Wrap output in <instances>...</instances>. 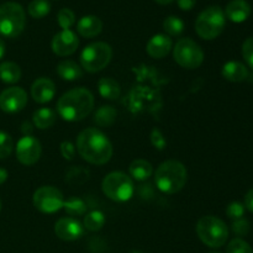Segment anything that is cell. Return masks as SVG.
I'll use <instances>...</instances> for the list:
<instances>
[{
  "mask_svg": "<svg viewBox=\"0 0 253 253\" xmlns=\"http://www.w3.org/2000/svg\"><path fill=\"white\" fill-rule=\"evenodd\" d=\"M26 14L24 7L15 1H7L0 6V35L9 39L17 37L25 29Z\"/></svg>",
  "mask_w": 253,
  "mask_h": 253,
  "instance_id": "8992f818",
  "label": "cell"
},
{
  "mask_svg": "<svg viewBox=\"0 0 253 253\" xmlns=\"http://www.w3.org/2000/svg\"><path fill=\"white\" fill-rule=\"evenodd\" d=\"M104 224H105V216H104L103 212L99 211V210H94V211L88 212L85 215L83 221V227L88 230V231L95 232L103 229Z\"/></svg>",
  "mask_w": 253,
  "mask_h": 253,
  "instance_id": "484cf974",
  "label": "cell"
},
{
  "mask_svg": "<svg viewBox=\"0 0 253 253\" xmlns=\"http://www.w3.org/2000/svg\"><path fill=\"white\" fill-rule=\"evenodd\" d=\"M79 46V40L72 30H62L52 40V51L59 57L73 54Z\"/></svg>",
  "mask_w": 253,
  "mask_h": 253,
  "instance_id": "4fadbf2b",
  "label": "cell"
},
{
  "mask_svg": "<svg viewBox=\"0 0 253 253\" xmlns=\"http://www.w3.org/2000/svg\"><path fill=\"white\" fill-rule=\"evenodd\" d=\"M27 104L26 91L19 86L7 88L0 94V109L5 113L15 114L21 111Z\"/></svg>",
  "mask_w": 253,
  "mask_h": 253,
  "instance_id": "7c38bea8",
  "label": "cell"
},
{
  "mask_svg": "<svg viewBox=\"0 0 253 253\" xmlns=\"http://www.w3.org/2000/svg\"><path fill=\"white\" fill-rule=\"evenodd\" d=\"M132 253H140V252H136V251H135V252H132Z\"/></svg>",
  "mask_w": 253,
  "mask_h": 253,
  "instance_id": "7dc6e473",
  "label": "cell"
},
{
  "mask_svg": "<svg viewBox=\"0 0 253 253\" xmlns=\"http://www.w3.org/2000/svg\"><path fill=\"white\" fill-rule=\"evenodd\" d=\"M128 170H130V174L133 179L143 182L152 175L153 167L148 161L135 160L128 167Z\"/></svg>",
  "mask_w": 253,
  "mask_h": 253,
  "instance_id": "44dd1931",
  "label": "cell"
},
{
  "mask_svg": "<svg viewBox=\"0 0 253 253\" xmlns=\"http://www.w3.org/2000/svg\"><path fill=\"white\" fill-rule=\"evenodd\" d=\"M173 58L183 68L195 69L204 62V52L192 39H182L173 48Z\"/></svg>",
  "mask_w": 253,
  "mask_h": 253,
  "instance_id": "9c48e42d",
  "label": "cell"
},
{
  "mask_svg": "<svg viewBox=\"0 0 253 253\" xmlns=\"http://www.w3.org/2000/svg\"><path fill=\"white\" fill-rule=\"evenodd\" d=\"M57 237L63 241H76L83 236L84 227L81 221L74 217H62L54 225Z\"/></svg>",
  "mask_w": 253,
  "mask_h": 253,
  "instance_id": "5bb4252c",
  "label": "cell"
},
{
  "mask_svg": "<svg viewBox=\"0 0 253 253\" xmlns=\"http://www.w3.org/2000/svg\"><path fill=\"white\" fill-rule=\"evenodd\" d=\"M64 197L62 192L51 185L39 188L34 194V205L44 214H52L63 208Z\"/></svg>",
  "mask_w": 253,
  "mask_h": 253,
  "instance_id": "30bf717a",
  "label": "cell"
},
{
  "mask_svg": "<svg viewBox=\"0 0 253 253\" xmlns=\"http://www.w3.org/2000/svg\"><path fill=\"white\" fill-rule=\"evenodd\" d=\"M22 132H24L25 136H31L32 132V125L30 123H24L22 124Z\"/></svg>",
  "mask_w": 253,
  "mask_h": 253,
  "instance_id": "60d3db41",
  "label": "cell"
},
{
  "mask_svg": "<svg viewBox=\"0 0 253 253\" xmlns=\"http://www.w3.org/2000/svg\"><path fill=\"white\" fill-rule=\"evenodd\" d=\"M103 192L109 199L114 202H127L133 194V182L127 174L123 172H111L104 178Z\"/></svg>",
  "mask_w": 253,
  "mask_h": 253,
  "instance_id": "ba28073f",
  "label": "cell"
},
{
  "mask_svg": "<svg viewBox=\"0 0 253 253\" xmlns=\"http://www.w3.org/2000/svg\"><path fill=\"white\" fill-rule=\"evenodd\" d=\"M226 253H253V250L245 240L237 237L229 242L226 247Z\"/></svg>",
  "mask_w": 253,
  "mask_h": 253,
  "instance_id": "d6a6232c",
  "label": "cell"
},
{
  "mask_svg": "<svg viewBox=\"0 0 253 253\" xmlns=\"http://www.w3.org/2000/svg\"><path fill=\"white\" fill-rule=\"evenodd\" d=\"M210 253H220V252H210Z\"/></svg>",
  "mask_w": 253,
  "mask_h": 253,
  "instance_id": "bcb514c9",
  "label": "cell"
},
{
  "mask_svg": "<svg viewBox=\"0 0 253 253\" xmlns=\"http://www.w3.org/2000/svg\"><path fill=\"white\" fill-rule=\"evenodd\" d=\"M227 217L232 220L241 219L245 215V205L240 202H232L226 208Z\"/></svg>",
  "mask_w": 253,
  "mask_h": 253,
  "instance_id": "836d02e7",
  "label": "cell"
},
{
  "mask_svg": "<svg viewBox=\"0 0 253 253\" xmlns=\"http://www.w3.org/2000/svg\"><path fill=\"white\" fill-rule=\"evenodd\" d=\"M63 209L66 210V212L68 215H71V217L74 216H81L86 212V205L81 198L72 197L69 199L64 200Z\"/></svg>",
  "mask_w": 253,
  "mask_h": 253,
  "instance_id": "4316f807",
  "label": "cell"
},
{
  "mask_svg": "<svg viewBox=\"0 0 253 253\" xmlns=\"http://www.w3.org/2000/svg\"><path fill=\"white\" fill-rule=\"evenodd\" d=\"M188 179L187 168L179 161L169 160L161 163L156 169L155 183L161 192L175 194L184 188Z\"/></svg>",
  "mask_w": 253,
  "mask_h": 253,
  "instance_id": "3957f363",
  "label": "cell"
},
{
  "mask_svg": "<svg viewBox=\"0 0 253 253\" xmlns=\"http://www.w3.org/2000/svg\"><path fill=\"white\" fill-rule=\"evenodd\" d=\"M226 24V16L220 6H209L202 11L195 21V31L203 40H214L221 35Z\"/></svg>",
  "mask_w": 253,
  "mask_h": 253,
  "instance_id": "5b68a950",
  "label": "cell"
},
{
  "mask_svg": "<svg viewBox=\"0 0 253 253\" xmlns=\"http://www.w3.org/2000/svg\"><path fill=\"white\" fill-rule=\"evenodd\" d=\"M113 49L105 42H94L88 44L81 54L82 68L89 73L100 72L110 63Z\"/></svg>",
  "mask_w": 253,
  "mask_h": 253,
  "instance_id": "52a82bcc",
  "label": "cell"
},
{
  "mask_svg": "<svg viewBox=\"0 0 253 253\" xmlns=\"http://www.w3.org/2000/svg\"><path fill=\"white\" fill-rule=\"evenodd\" d=\"M245 208L253 212V188L247 193L246 197H245Z\"/></svg>",
  "mask_w": 253,
  "mask_h": 253,
  "instance_id": "ab89813d",
  "label": "cell"
},
{
  "mask_svg": "<svg viewBox=\"0 0 253 253\" xmlns=\"http://www.w3.org/2000/svg\"><path fill=\"white\" fill-rule=\"evenodd\" d=\"M0 209H1V202H0Z\"/></svg>",
  "mask_w": 253,
  "mask_h": 253,
  "instance_id": "f6af8a7d",
  "label": "cell"
},
{
  "mask_svg": "<svg viewBox=\"0 0 253 253\" xmlns=\"http://www.w3.org/2000/svg\"><path fill=\"white\" fill-rule=\"evenodd\" d=\"M93 108V94L82 86L64 93L57 103V110L61 118L71 123L84 120L91 113Z\"/></svg>",
  "mask_w": 253,
  "mask_h": 253,
  "instance_id": "7a4b0ae2",
  "label": "cell"
},
{
  "mask_svg": "<svg viewBox=\"0 0 253 253\" xmlns=\"http://www.w3.org/2000/svg\"><path fill=\"white\" fill-rule=\"evenodd\" d=\"M61 153L64 160L72 161L74 158V156H76V147L69 141H64V142L61 143Z\"/></svg>",
  "mask_w": 253,
  "mask_h": 253,
  "instance_id": "74e56055",
  "label": "cell"
},
{
  "mask_svg": "<svg viewBox=\"0 0 253 253\" xmlns=\"http://www.w3.org/2000/svg\"><path fill=\"white\" fill-rule=\"evenodd\" d=\"M42 153L41 143L34 136H24L16 146V157L24 166H32L40 160Z\"/></svg>",
  "mask_w": 253,
  "mask_h": 253,
  "instance_id": "8fae6325",
  "label": "cell"
},
{
  "mask_svg": "<svg viewBox=\"0 0 253 253\" xmlns=\"http://www.w3.org/2000/svg\"><path fill=\"white\" fill-rule=\"evenodd\" d=\"M221 74L226 81L234 82V83H240V82H244L247 78L249 71H247L245 64L240 63V62L231 61L224 64Z\"/></svg>",
  "mask_w": 253,
  "mask_h": 253,
  "instance_id": "d6986e66",
  "label": "cell"
},
{
  "mask_svg": "<svg viewBox=\"0 0 253 253\" xmlns=\"http://www.w3.org/2000/svg\"><path fill=\"white\" fill-rule=\"evenodd\" d=\"M89 179V170L83 168L82 166L72 167L66 174V182L69 184H82Z\"/></svg>",
  "mask_w": 253,
  "mask_h": 253,
  "instance_id": "f1b7e54d",
  "label": "cell"
},
{
  "mask_svg": "<svg viewBox=\"0 0 253 253\" xmlns=\"http://www.w3.org/2000/svg\"><path fill=\"white\" fill-rule=\"evenodd\" d=\"M27 10L34 19H41V17H44L49 14L51 4L47 0H32L29 4Z\"/></svg>",
  "mask_w": 253,
  "mask_h": 253,
  "instance_id": "83f0119b",
  "label": "cell"
},
{
  "mask_svg": "<svg viewBox=\"0 0 253 253\" xmlns=\"http://www.w3.org/2000/svg\"><path fill=\"white\" fill-rule=\"evenodd\" d=\"M151 143L157 150H165L166 145H167V141H166L165 136H163V133L158 128H153L152 132H151Z\"/></svg>",
  "mask_w": 253,
  "mask_h": 253,
  "instance_id": "8d00e7d4",
  "label": "cell"
},
{
  "mask_svg": "<svg viewBox=\"0 0 253 253\" xmlns=\"http://www.w3.org/2000/svg\"><path fill=\"white\" fill-rule=\"evenodd\" d=\"M0 79L7 84L17 83L21 79V68L14 62H4L0 64Z\"/></svg>",
  "mask_w": 253,
  "mask_h": 253,
  "instance_id": "d4e9b609",
  "label": "cell"
},
{
  "mask_svg": "<svg viewBox=\"0 0 253 253\" xmlns=\"http://www.w3.org/2000/svg\"><path fill=\"white\" fill-rule=\"evenodd\" d=\"M101 30H103V22L98 16H94V15L82 17L77 24L78 34L86 39H93V37L98 36Z\"/></svg>",
  "mask_w": 253,
  "mask_h": 253,
  "instance_id": "ac0fdd59",
  "label": "cell"
},
{
  "mask_svg": "<svg viewBox=\"0 0 253 253\" xmlns=\"http://www.w3.org/2000/svg\"><path fill=\"white\" fill-rule=\"evenodd\" d=\"M231 230L237 236H246L250 232V222L246 219H244V217L234 220L231 225Z\"/></svg>",
  "mask_w": 253,
  "mask_h": 253,
  "instance_id": "e575fe53",
  "label": "cell"
},
{
  "mask_svg": "<svg viewBox=\"0 0 253 253\" xmlns=\"http://www.w3.org/2000/svg\"><path fill=\"white\" fill-rule=\"evenodd\" d=\"M250 15H251V5L246 0H231L225 9V16L236 24L246 21Z\"/></svg>",
  "mask_w": 253,
  "mask_h": 253,
  "instance_id": "e0dca14e",
  "label": "cell"
},
{
  "mask_svg": "<svg viewBox=\"0 0 253 253\" xmlns=\"http://www.w3.org/2000/svg\"><path fill=\"white\" fill-rule=\"evenodd\" d=\"M56 95V85L48 78H39L31 86V96L39 104L51 101Z\"/></svg>",
  "mask_w": 253,
  "mask_h": 253,
  "instance_id": "9a60e30c",
  "label": "cell"
},
{
  "mask_svg": "<svg viewBox=\"0 0 253 253\" xmlns=\"http://www.w3.org/2000/svg\"><path fill=\"white\" fill-rule=\"evenodd\" d=\"M14 148V141L9 133L0 131V160L7 158Z\"/></svg>",
  "mask_w": 253,
  "mask_h": 253,
  "instance_id": "1f68e13d",
  "label": "cell"
},
{
  "mask_svg": "<svg viewBox=\"0 0 253 253\" xmlns=\"http://www.w3.org/2000/svg\"><path fill=\"white\" fill-rule=\"evenodd\" d=\"M163 29L169 36H179L184 31V22L178 16H168L163 21Z\"/></svg>",
  "mask_w": 253,
  "mask_h": 253,
  "instance_id": "f546056e",
  "label": "cell"
},
{
  "mask_svg": "<svg viewBox=\"0 0 253 253\" xmlns=\"http://www.w3.org/2000/svg\"><path fill=\"white\" fill-rule=\"evenodd\" d=\"M173 46L172 39L167 35H155L150 41L147 42L146 46V51H147L148 56L152 57L155 59H161L163 57L167 56L170 52Z\"/></svg>",
  "mask_w": 253,
  "mask_h": 253,
  "instance_id": "2e32d148",
  "label": "cell"
},
{
  "mask_svg": "<svg viewBox=\"0 0 253 253\" xmlns=\"http://www.w3.org/2000/svg\"><path fill=\"white\" fill-rule=\"evenodd\" d=\"M155 1L158 2V4H161V5H168V4H170V2L174 1V0H155Z\"/></svg>",
  "mask_w": 253,
  "mask_h": 253,
  "instance_id": "ee69618b",
  "label": "cell"
},
{
  "mask_svg": "<svg viewBox=\"0 0 253 253\" xmlns=\"http://www.w3.org/2000/svg\"><path fill=\"white\" fill-rule=\"evenodd\" d=\"M77 151L86 162L101 166L113 157V145L98 128H85L77 137Z\"/></svg>",
  "mask_w": 253,
  "mask_h": 253,
  "instance_id": "6da1fadb",
  "label": "cell"
},
{
  "mask_svg": "<svg viewBox=\"0 0 253 253\" xmlns=\"http://www.w3.org/2000/svg\"><path fill=\"white\" fill-rule=\"evenodd\" d=\"M57 74L63 81L73 82L78 81V79L83 77V69H82V67L78 63L67 59V61H62L61 63H58V66H57Z\"/></svg>",
  "mask_w": 253,
  "mask_h": 253,
  "instance_id": "ffe728a7",
  "label": "cell"
},
{
  "mask_svg": "<svg viewBox=\"0 0 253 253\" xmlns=\"http://www.w3.org/2000/svg\"><path fill=\"white\" fill-rule=\"evenodd\" d=\"M177 2L182 10H190L197 4V0H177Z\"/></svg>",
  "mask_w": 253,
  "mask_h": 253,
  "instance_id": "f35d334b",
  "label": "cell"
},
{
  "mask_svg": "<svg viewBox=\"0 0 253 253\" xmlns=\"http://www.w3.org/2000/svg\"><path fill=\"white\" fill-rule=\"evenodd\" d=\"M242 56L251 68H253V37H249L242 44Z\"/></svg>",
  "mask_w": 253,
  "mask_h": 253,
  "instance_id": "d590c367",
  "label": "cell"
},
{
  "mask_svg": "<svg viewBox=\"0 0 253 253\" xmlns=\"http://www.w3.org/2000/svg\"><path fill=\"white\" fill-rule=\"evenodd\" d=\"M4 54H5V43H4V41L0 39V59L4 57Z\"/></svg>",
  "mask_w": 253,
  "mask_h": 253,
  "instance_id": "7bdbcfd3",
  "label": "cell"
},
{
  "mask_svg": "<svg viewBox=\"0 0 253 253\" xmlns=\"http://www.w3.org/2000/svg\"><path fill=\"white\" fill-rule=\"evenodd\" d=\"M34 125L40 130H46L49 128L56 121V113L49 108H41L36 110L32 116Z\"/></svg>",
  "mask_w": 253,
  "mask_h": 253,
  "instance_id": "603a6c76",
  "label": "cell"
},
{
  "mask_svg": "<svg viewBox=\"0 0 253 253\" xmlns=\"http://www.w3.org/2000/svg\"><path fill=\"white\" fill-rule=\"evenodd\" d=\"M116 116H118V111L114 106L104 105L99 108L94 114V123L100 127H106L115 123Z\"/></svg>",
  "mask_w": 253,
  "mask_h": 253,
  "instance_id": "cb8c5ba5",
  "label": "cell"
},
{
  "mask_svg": "<svg viewBox=\"0 0 253 253\" xmlns=\"http://www.w3.org/2000/svg\"><path fill=\"white\" fill-rule=\"evenodd\" d=\"M57 21H58V25L63 30H71V27L76 24V15L71 9L64 7V9H61L58 11Z\"/></svg>",
  "mask_w": 253,
  "mask_h": 253,
  "instance_id": "4dcf8cb0",
  "label": "cell"
},
{
  "mask_svg": "<svg viewBox=\"0 0 253 253\" xmlns=\"http://www.w3.org/2000/svg\"><path fill=\"white\" fill-rule=\"evenodd\" d=\"M99 93L104 99L116 100L121 94L120 84L113 78H101L98 83Z\"/></svg>",
  "mask_w": 253,
  "mask_h": 253,
  "instance_id": "7402d4cb",
  "label": "cell"
},
{
  "mask_svg": "<svg viewBox=\"0 0 253 253\" xmlns=\"http://www.w3.org/2000/svg\"><path fill=\"white\" fill-rule=\"evenodd\" d=\"M7 179V172L5 169H2V168H0V185L2 184V183H5V180Z\"/></svg>",
  "mask_w": 253,
  "mask_h": 253,
  "instance_id": "b9f144b4",
  "label": "cell"
},
{
  "mask_svg": "<svg viewBox=\"0 0 253 253\" xmlns=\"http://www.w3.org/2000/svg\"><path fill=\"white\" fill-rule=\"evenodd\" d=\"M197 234L202 242L211 249L224 246L229 237V229L221 219L212 215L203 216L197 224Z\"/></svg>",
  "mask_w": 253,
  "mask_h": 253,
  "instance_id": "277c9868",
  "label": "cell"
}]
</instances>
